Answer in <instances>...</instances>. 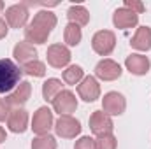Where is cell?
Returning <instances> with one entry per match:
<instances>
[{
  "label": "cell",
  "mask_w": 151,
  "mask_h": 149,
  "mask_svg": "<svg viewBox=\"0 0 151 149\" xmlns=\"http://www.w3.org/2000/svg\"><path fill=\"white\" fill-rule=\"evenodd\" d=\"M74 149H95V139L93 137H81L79 140H76Z\"/></svg>",
  "instance_id": "obj_28"
},
{
  "label": "cell",
  "mask_w": 151,
  "mask_h": 149,
  "mask_svg": "<svg viewBox=\"0 0 151 149\" xmlns=\"http://www.w3.org/2000/svg\"><path fill=\"white\" fill-rule=\"evenodd\" d=\"M46 58H47V63L53 67V69H63L70 63V51L67 46L63 44H51L47 47V53H46Z\"/></svg>",
  "instance_id": "obj_4"
},
{
  "label": "cell",
  "mask_w": 151,
  "mask_h": 149,
  "mask_svg": "<svg viewBox=\"0 0 151 149\" xmlns=\"http://www.w3.org/2000/svg\"><path fill=\"white\" fill-rule=\"evenodd\" d=\"M12 56H14V60L19 65H25L28 62L37 60V49L34 47V44H30L27 40L25 42H18L14 46V49H12Z\"/></svg>",
  "instance_id": "obj_16"
},
{
  "label": "cell",
  "mask_w": 151,
  "mask_h": 149,
  "mask_svg": "<svg viewBox=\"0 0 151 149\" xmlns=\"http://www.w3.org/2000/svg\"><path fill=\"white\" fill-rule=\"evenodd\" d=\"M125 67L130 74L134 75H146L150 72L151 62L148 56L144 54H139V53H132L130 56H127L125 60Z\"/></svg>",
  "instance_id": "obj_13"
},
{
  "label": "cell",
  "mask_w": 151,
  "mask_h": 149,
  "mask_svg": "<svg viewBox=\"0 0 151 149\" xmlns=\"http://www.w3.org/2000/svg\"><path fill=\"white\" fill-rule=\"evenodd\" d=\"M5 140H7V133H5V130L0 126V144H2V142H5Z\"/></svg>",
  "instance_id": "obj_31"
},
{
  "label": "cell",
  "mask_w": 151,
  "mask_h": 149,
  "mask_svg": "<svg viewBox=\"0 0 151 149\" xmlns=\"http://www.w3.org/2000/svg\"><path fill=\"white\" fill-rule=\"evenodd\" d=\"M130 46L137 51H150L151 49V28L150 27H139L135 35L130 40Z\"/></svg>",
  "instance_id": "obj_17"
},
{
  "label": "cell",
  "mask_w": 151,
  "mask_h": 149,
  "mask_svg": "<svg viewBox=\"0 0 151 149\" xmlns=\"http://www.w3.org/2000/svg\"><path fill=\"white\" fill-rule=\"evenodd\" d=\"M23 74L32 75V77H44L46 75V65L40 62V60H34V62H28L21 67Z\"/></svg>",
  "instance_id": "obj_24"
},
{
  "label": "cell",
  "mask_w": 151,
  "mask_h": 149,
  "mask_svg": "<svg viewBox=\"0 0 151 149\" xmlns=\"http://www.w3.org/2000/svg\"><path fill=\"white\" fill-rule=\"evenodd\" d=\"M2 9H4V2H0V12H2Z\"/></svg>",
  "instance_id": "obj_32"
},
{
  "label": "cell",
  "mask_w": 151,
  "mask_h": 149,
  "mask_svg": "<svg viewBox=\"0 0 151 149\" xmlns=\"http://www.w3.org/2000/svg\"><path fill=\"white\" fill-rule=\"evenodd\" d=\"M123 7L130 9V11L135 12V14H142V12L146 11V5H144L142 2H139V0H125V5H123Z\"/></svg>",
  "instance_id": "obj_27"
},
{
  "label": "cell",
  "mask_w": 151,
  "mask_h": 149,
  "mask_svg": "<svg viewBox=\"0 0 151 149\" xmlns=\"http://www.w3.org/2000/svg\"><path fill=\"white\" fill-rule=\"evenodd\" d=\"M32 21H34L35 25H39V27L49 30V32H53V28L56 27V16H55L51 11H39L37 14L34 16Z\"/></svg>",
  "instance_id": "obj_21"
},
{
  "label": "cell",
  "mask_w": 151,
  "mask_h": 149,
  "mask_svg": "<svg viewBox=\"0 0 151 149\" xmlns=\"http://www.w3.org/2000/svg\"><path fill=\"white\" fill-rule=\"evenodd\" d=\"M113 23H114V27L119 28V30L134 28V27H137V23H139V14L132 12V11L127 9V7H119V9L114 11Z\"/></svg>",
  "instance_id": "obj_14"
},
{
  "label": "cell",
  "mask_w": 151,
  "mask_h": 149,
  "mask_svg": "<svg viewBox=\"0 0 151 149\" xmlns=\"http://www.w3.org/2000/svg\"><path fill=\"white\" fill-rule=\"evenodd\" d=\"M28 16H30V12H28V7L25 4H14V5L5 9V21L11 28L19 30V28L27 27Z\"/></svg>",
  "instance_id": "obj_5"
},
{
  "label": "cell",
  "mask_w": 151,
  "mask_h": 149,
  "mask_svg": "<svg viewBox=\"0 0 151 149\" xmlns=\"http://www.w3.org/2000/svg\"><path fill=\"white\" fill-rule=\"evenodd\" d=\"M81 39H83L81 27H77L74 23H69V25L65 27V30H63V40L67 42V46L74 47V46H77V44L81 42Z\"/></svg>",
  "instance_id": "obj_23"
},
{
  "label": "cell",
  "mask_w": 151,
  "mask_h": 149,
  "mask_svg": "<svg viewBox=\"0 0 151 149\" xmlns=\"http://www.w3.org/2000/svg\"><path fill=\"white\" fill-rule=\"evenodd\" d=\"M9 112H11V107L7 105V102L4 98H0V121H7Z\"/></svg>",
  "instance_id": "obj_29"
},
{
  "label": "cell",
  "mask_w": 151,
  "mask_h": 149,
  "mask_svg": "<svg viewBox=\"0 0 151 149\" xmlns=\"http://www.w3.org/2000/svg\"><path fill=\"white\" fill-rule=\"evenodd\" d=\"M55 132L62 139H74L81 133V123L74 116H60L55 123Z\"/></svg>",
  "instance_id": "obj_7"
},
{
  "label": "cell",
  "mask_w": 151,
  "mask_h": 149,
  "mask_svg": "<svg viewBox=\"0 0 151 149\" xmlns=\"http://www.w3.org/2000/svg\"><path fill=\"white\" fill-rule=\"evenodd\" d=\"M63 82L65 84H69V86H76V84H79L83 79H84V72H83V69L79 67V65H69L65 70H63Z\"/></svg>",
  "instance_id": "obj_22"
},
{
  "label": "cell",
  "mask_w": 151,
  "mask_h": 149,
  "mask_svg": "<svg viewBox=\"0 0 151 149\" xmlns=\"http://www.w3.org/2000/svg\"><path fill=\"white\" fill-rule=\"evenodd\" d=\"M49 34H51L49 30H46V28L35 25L34 21H30L25 27V39L30 44H44L47 40V37H49Z\"/></svg>",
  "instance_id": "obj_18"
},
{
  "label": "cell",
  "mask_w": 151,
  "mask_h": 149,
  "mask_svg": "<svg viewBox=\"0 0 151 149\" xmlns=\"http://www.w3.org/2000/svg\"><path fill=\"white\" fill-rule=\"evenodd\" d=\"M67 18H69V23H74L77 27H84L90 23V12L83 5H70L67 11Z\"/></svg>",
  "instance_id": "obj_19"
},
{
  "label": "cell",
  "mask_w": 151,
  "mask_h": 149,
  "mask_svg": "<svg viewBox=\"0 0 151 149\" xmlns=\"http://www.w3.org/2000/svg\"><path fill=\"white\" fill-rule=\"evenodd\" d=\"M118 148V140L113 133L107 135H100L95 139V149H116Z\"/></svg>",
  "instance_id": "obj_26"
},
{
  "label": "cell",
  "mask_w": 151,
  "mask_h": 149,
  "mask_svg": "<svg viewBox=\"0 0 151 149\" xmlns=\"http://www.w3.org/2000/svg\"><path fill=\"white\" fill-rule=\"evenodd\" d=\"M32 149H56V139L53 135H37L32 140Z\"/></svg>",
  "instance_id": "obj_25"
},
{
  "label": "cell",
  "mask_w": 151,
  "mask_h": 149,
  "mask_svg": "<svg viewBox=\"0 0 151 149\" xmlns=\"http://www.w3.org/2000/svg\"><path fill=\"white\" fill-rule=\"evenodd\" d=\"M90 130L97 137L113 133L114 123H113V119H111V116H107L104 111H95L90 116Z\"/></svg>",
  "instance_id": "obj_10"
},
{
  "label": "cell",
  "mask_w": 151,
  "mask_h": 149,
  "mask_svg": "<svg viewBox=\"0 0 151 149\" xmlns=\"http://www.w3.org/2000/svg\"><path fill=\"white\" fill-rule=\"evenodd\" d=\"M60 91H63V84H62V81L56 79V77H51V79H47V81L42 84V98H44L46 102H53Z\"/></svg>",
  "instance_id": "obj_20"
},
{
  "label": "cell",
  "mask_w": 151,
  "mask_h": 149,
  "mask_svg": "<svg viewBox=\"0 0 151 149\" xmlns=\"http://www.w3.org/2000/svg\"><path fill=\"white\" fill-rule=\"evenodd\" d=\"M23 70L9 58H0V93H11L21 82Z\"/></svg>",
  "instance_id": "obj_1"
},
{
  "label": "cell",
  "mask_w": 151,
  "mask_h": 149,
  "mask_svg": "<svg viewBox=\"0 0 151 149\" xmlns=\"http://www.w3.org/2000/svg\"><path fill=\"white\" fill-rule=\"evenodd\" d=\"M121 74L123 70L119 63H116L114 60H109V58H104L95 65V75L100 81H116L121 77Z\"/></svg>",
  "instance_id": "obj_11"
},
{
  "label": "cell",
  "mask_w": 151,
  "mask_h": 149,
  "mask_svg": "<svg viewBox=\"0 0 151 149\" xmlns=\"http://www.w3.org/2000/svg\"><path fill=\"white\" fill-rule=\"evenodd\" d=\"M77 95L84 102H95L100 97V84L93 75H86L79 84H77Z\"/></svg>",
  "instance_id": "obj_12"
},
{
  "label": "cell",
  "mask_w": 151,
  "mask_h": 149,
  "mask_svg": "<svg viewBox=\"0 0 151 149\" xmlns=\"http://www.w3.org/2000/svg\"><path fill=\"white\" fill-rule=\"evenodd\" d=\"M7 32H9V25H7V21H5L4 18H0V39L5 37Z\"/></svg>",
  "instance_id": "obj_30"
},
{
  "label": "cell",
  "mask_w": 151,
  "mask_h": 149,
  "mask_svg": "<svg viewBox=\"0 0 151 149\" xmlns=\"http://www.w3.org/2000/svg\"><path fill=\"white\" fill-rule=\"evenodd\" d=\"M127 109V100L121 93L118 91H109L102 98V111L107 116H121Z\"/></svg>",
  "instance_id": "obj_9"
},
{
  "label": "cell",
  "mask_w": 151,
  "mask_h": 149,
  "mask_svg": "<svg viewBox=\"0 0 151 149\" xmlns=\"http://www.w3.org/2000/svg\"><path fill=\"white\" fill-rule=\"evenodd\" d=\"M91 47L100 56H109L116 47V35L111 30H99L91 37Z\"/></svg>",
  "instance_id": "obj_2"
},
{
  "label": "cell",
  "mask_w": 151,
  "mask_h": 149,
  "mask_svg": "<svg viewBox=\"0 0 151 149\" xmlns=\"http://www.w3.org/2000/svg\"><path fill=\"white\" fill-rule=\"evenodd\" d=\"M7 126L12 133H23L28 128V112L23 107L11 109L9 117H7Z\"/></svg>",
  "instance_id": "obj_15"
},
{
  "label": "cell",
  "mask_w": 151,
  "mask_h": 149,
  "mask_svg": "<svg viewBox=\"0 0 151 149\" xmlns=\"http://www.w3.org/2000/svg\"><path fill=\"white\" fill-rule=\"evenodd\" d=\"M35 135H49V130L55 128V119H53V111L49 107H39L34 119H32V126Z\"/></svg>",
  "instance_id": "obj_3"
},
{
  "label": "cell",
  "mask_w": 151,
  "mask_h": 149,
  "mask_svg": "<svg viewBox=\"0 0 151 149\" xmlns=\"http://www.w3.org/2000/svg\"><path fill=\"white\" fill-rule=\"evenodd\" d=\"M77 109V98L72 91L63 90L56 95V98L53 100V111L58 112L60 116H72V112Z\"/></svg>",
  "instance_id": "obj_6"
},
{
  "label": "cell",
  "mask_w": 151,
  "mask_h": 149,
  "mask_svg": "<svg viewBox=\"0 0 151 149\" xmlns=\"http://www.w3.org/2000/svg\"><path fill=\"white\" fill-rule=\"evenodd\" d=\"M30 95H32V84H30L28 81H21V82H19V84L4 98V100L7 102L9 107L18 109V107H23V105L28 102Z\"/></svg>",
  "instance_id": "obj_8"
}]
</instances>
